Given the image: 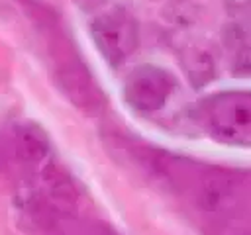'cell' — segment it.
<instances>
[{"instance_id": "1", "label": "cell", "mask_w": 251, "mask_h": 235, "mask_svg": "<svg viewBox=\"0 0 251 235\" xmlns=\"http://www.w3.org/2000/svg\"><path fill=\"white\" fill-rule=\"evenodd\" d=\"M194 121L218 143L251 147V90H226L200 100Z\"/></svg>"}, {"instance_id": "2", "label": "cell", "mask_w": 251, "mask_h": 235, "mask_svg": "<svg viewBox=\"0 0 251 235\" xmlns=\"http://www.w3.org/2000/svg\"><path fill=\"white\" fill-rule=\"evenodd\" d=\"M92 39L102 57L112 65H122L137 47V24L124 8L98 14L90 24Z\"/></svg>"}, {"instance_id": "3", "label": "cell", "mask_w": 251, "mask_h": 235, "mask_svg": "<svg viewBox=\"0 0 251 235\" xmlns=\"http://www.w3.org/2000/svg\"><path fill=\"white\" fill-rule=\"evenodd\" d=\"M175 90V78L153 65H141L129 72L124 84L126 102L143 114L161 110Z\"/></svg>"}, {"instance_id": "4", "label": "cell", "mask_w": 251, "mask_h": 235, "mask_svg": "<svg viewBox=\"0 0 251 235\" xmlns=\"http://www.w3.org/2000/svg\"><path fill=\"white\" fill-rule=\"evenodd\" d=\"M47 149H49L47 139L39 129L24 127L18 133V151L25 161H29V163L43 161V157L47 155Z\"/></svg>"}, {"instance_id": "5", "label": "cell", "mask_w": 251, "mask_h": 235, "mask_svg": "<svg viewBox=\"0 0 251 235\" xmlns=\"http://www.w3.org/2000/svg\"><path fill=\"white\" fill-rule=\"evenodd\" d=\"M80 10L84 12H90V10H98L100 6H104L106 0H73Z\"/></svg>"}, {"instance_id": "6", "label": "cell", "mask_w": 251, "mask_h": 235, "mask_svg": "<svg viewBox=\"0 0 251 235\" xmlns=\"http://www.w3.org/2000/svg\"><path fill=\"white\" fill-rule=\"evenodd\" d=\"M249 12H251V6H249Z\"/></svg>"}]
</instances>
